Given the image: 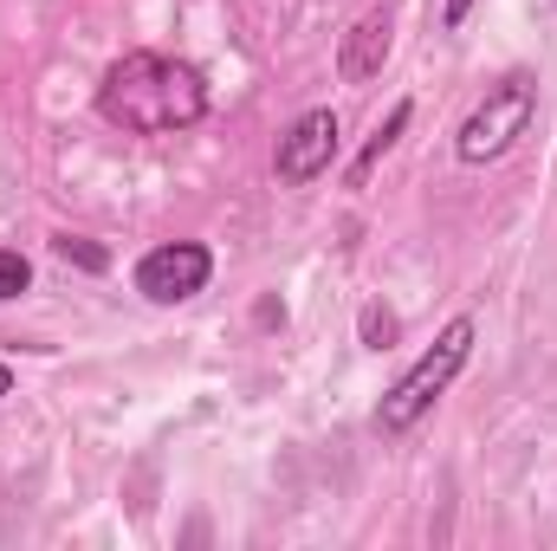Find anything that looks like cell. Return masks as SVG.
<instances>
[{
    "label": "cell",
    "mask_w": 557,
    "mask_h": 551,
    "mask_svg": "<svg viewBox=\"0 0 557 551\" xmlns=\"http://www.w3.org/2000/svg\"><path fill=\"white\" fill-rule=\"evenodd\" d=\"M98 118L131 137H169L208 118V78L169 52H124L98 78Z\"/></svg>",
    "instance_id": "cell-1"
},
{
    "label": "cell",
    "mask_w": 557,
    "mask_h": 551,
    "mask_svg": "<svg viewBox=\"0 0 557 551\" xmlns=\"http://www.w3.org/2000/svg\"><path fill=\"white\" fill-rule=\"evenodd\" d=\"M467 357H473V318H454V325L421 351L416 364L389 383V396L376 403V428H383L389 441H396V434H409L421 415L447 396V383L460 377V364H467Z\"/></svg>",
    "instance_id": "cell-2"
},
{
    "label": "cell",
    "mask_w": 557,
    "mask_h": 551,
    "mask_svg": "<svg viewBox=\"0 0 557 551\" xmlns=\"http://www.w3.org/2000/svg\"><path fill=\"white\" fill-rule=\"evenodd\" d=\"M532 118H539V78L532 72H506L499 85H486V98L460 124V137H454L460 162H473V169L480 162H499L512 143L532 131Z\"/></svg>",
    "instance_id": "cell-3"
},
{
    "label": "cell",
    "mask_w": 557,
    "mask_h": 551,
    "mask_svg": "<svg viewBox=\"0 0 557 551\" xmlns=\"http://www.w3.org/2000/svg\"><path fill=\"white\" fill-rule=\"evenodd\" d=\"M208 273H214V254L201 241H169L137 260V292L149 305H182V298L208 292Z\"/></svg>",
    "instance_id": "cell-4"
},
{
    "label": "cell",
    "mask_w": 557,
    "mask_h": 551,
    "mask_svg": "<svg viewBox=\"0 0 557 551\" xmlns=\"http://www.w3.org/2000/svg\"><path fill=\"white\" fill-rule=\"evenodd\" d=\"M337 162V111H305L285 137H278V182H318Z\"/></svg>",
    "instance_id": "cell-5"
},
{
    "label": "cell",
    "mask_w": 557,
    "mask_h": 551,
    "mask_svg": "<svg viewBox=\"0 0 557 551\" xmlns=\"http://www.w3.org/2000/svg\"><path fill=\"white\" fill-rule=\"evenodd\" d=\"M389 46H396V13L389 7H370L350 33H344V52H337V72L350 78V85H363V78H376L383 72V59H389Z\"/></svg>",
    "instance_id": "cell-6"
},
{
    "label": "cell",
    "mask_w": 557,
    "mask_h": 551,
    "mask_svg": "<svg viewBox=\"0 0 557 551\" xmlns=\"http://www.w3.org/2000/svg\"><path fill=\"white\" fill-rule=\"evenodd\" d=\"M409 111H416V105H409V98H403V105H396V111H389V118H383V131H376V137L363 143V156H357V169H350V182H370V169H376V162H383V156H389V149H396V137H403V131H409Z\"/></svg>",
    "instance_id": "cell-7"
},
{
    "label": "cell",
    "mask_w": 557,
    "mask_h": 551,
    "mask_svg": "<svg viewBox=\"0 0 557 551\" xmlns=\"http://www.w3.org/2000/svg\"><path fill=\"white\" fill-rule=\"evenodd\" d=\"M52 254H59L65 267H85V273H104V267H111L104 247H91V241H78V234H52Z\"/></svg>",
    "instance_id": "cell-8"
},
{
    "label": "cell",
    "mask_w": 557,
    "mask_h": 551,
    "mask_svg": "<svg viewBox=\"0 0 557 551\" xmlns=\"http://www.w3.org/2000/svg\"><path fill=\"white\" fill-rule=\"evenodd\" d=\"M26 285H33V267H26V254L0 247V305H7V298H20Z\"/></svg>",
    "instance_id": "cell-9"
},
{
    "label": "cell",
    "mask_w": 557,
    "mask_h": 551,
    "mask_svg": "<svg viewBox=\"0 0 557 551\" xmlns=\"http://www.w3.org/2000/svg\"><path fill=\"white\" fill-rule=\"evenodd\" d=\"M363 344H370V351H389V344H396V311L363 305Z\"/></svg>",
    "instance_id": "cell-10"
},
{
    "label": "cell",
    "mask_w": 557,
    "mask_h": 551,
    "mask_svg": "<svg viewBox=\"0 0 557 551\" xmlns=\"http://www.w3.org/2000/svg\"><path fill=\"white\" fill-rule=\"evenodd\" d=\"M467 13H473V0H447V7H441L447 26H467Z\"/></svg>",
    "instance_id": "cell-11"
},
{
    "label": "cell",
    "mask_w": 557,
    "mask_h": 551,
    "mask_svg": "<svg viewBox=\"0 0 557 551\" xmlns=\"http://www.w3.org/2000/svg\"><path fill=\"white\" fill-rule=\"evenodd\" d=\"M7 390H13V370H7V364H0V396H7Z\"/></svg>",
    "instance_id": "cell-12"
}]
</instances>
